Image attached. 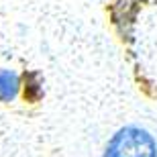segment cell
<instances>
[{
    "label": "cell",
    "instance_id": "obj_1",
    "mask_svg": "<svg viewBox=\"0 0 157 157\" xmlns=\"http://www.w3.org/2000/svg\"><path fill=\"white\" fill-rule=\"evenodd\" d=\"M102 157H157V141L147 128L128 124L112 135Z\"/></svg>",
    "mask_w": 157,
    "mask_h": 157
},
{
    "label": "cell",
    "instance_id": "obj_3",
    "mask_svg": "<svg viewBox=\"0 0 157 157\" xmlns=\"http://www.w3.org/2000/svg\"><path fill=\"white\" fill-rule=\"evenodd\" d=\"M41 94H43V88L39 84V76H37L35 71L25 74V100L35 102V100L41 98Z\"/></svg>",
    "mask_w": 157,
    "mask_h": 157
},
{
    "label": "cell",
    "instance_id": "obj_2",
    "mask_svg": "<svg viewBox=\"0 0 157 157\" xmlns=\"http://www.w3.org/2000/svg\"><path fill=\"white\" fill-rule=\"evenodd\" d=\"M21 80L12 70H0V102H12L18 94Z\"/></svg>",
    "mask_w": 157,
    "mask_h": 157
}]
</instances>
